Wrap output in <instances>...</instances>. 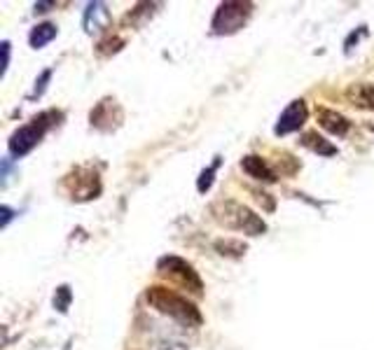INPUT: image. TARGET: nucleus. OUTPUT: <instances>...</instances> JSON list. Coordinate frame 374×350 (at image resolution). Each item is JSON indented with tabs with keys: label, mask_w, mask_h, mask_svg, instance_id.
Listing matches in <instances>:
<instances>
[{
	"label": "nucleus",
	"mask_w": 374,
	"mask_h": 350,
	"mask_svg": "<svg viewBox=\"0 0 374 350\" xmlns=\"http://www.w3.org/2000/svg\"><path fill=\"white\" fill-rule=\"evenodd\" d=\"M58 115L54 112H40L35 115L31 122L24 124V127H19L14 134L10 136V143H7V150H10L12 157H26L28 152H31L35 145H38L42 138H45V134L49 131V127H52V119Z\"/></svg>",
	"instance_id": "3"
},
{
	"label": "nucleus",
	"mask_w": 374,
	"mask_h": 350,
	"mask_svg": "<svg viewBox=\"0 0 374 350\" xmlns=\"http://www.w3.org/2000/svg\"><path fill=\"white\" fill-rule=\"evenodd\" d=\"M49 77H52V70H49V68L42 70V75L35 79V89H33V93H31V98H38V96H42V93H45Z\"/></svg>",
	"instance_id": "17"
},
{
	"label": "nucleus",
	"mask_w": 374,
	"mask_h": 350,
	"mask_svg": "<svg viewBox=\"0 0 374 350\" xmlns=\"http://www.w3.org/2000/svg\"><path fill=\"white\" fill-rule=\"evenodd\" d=\"M0 215H3V220H0V227H7V224H10V220L14 217V210L10 208V206H0Z\"/></svg>",
	"instance_id": "20"
},
{
	"label": "nucleus",
	"mask_w": 374,
	"mask_h": 350,
	"mask_svg": "<svg viewBox=\"0 0 374 350\" xmlns=\"http://www.w3.org/2000/svg\"><path fill=\"white\" fill-rule=\"evenodd\" d=\"M49 7H54V3H35V12L45 14V12H49Z\"/></svg>",
	"instance_id": "22"
},
{
	"label": "nucleus",
	"mask_w": 374,
	"mask_h": 350,
	"mask_svg": "<svg viewBox=\"0 0 374 350\" xmlns=\"http://www.w3.org/2000/svg\"><path fill=\"white\" fill-rule=\"evenodd\" d=\"M370 131H374V124H370Z\"/></svg>",
	"instance_id": "23"
},
{
	"label": "nucleus",
	"mask_w": 374,
	"mask_h": 350,
	"mask_svg": "<svg viewBox=\"0 0 374 350\" xmlns=\"http://www.w3.org/2000/svg\"><path fill=\"white\" fill-rule=\"evenodd\" d=\"M216 250H220V254H234V257H241L246 252V245L241 240H218Z\"/></svg>",
	"instance_id": "16"
},
{
	"label": "nucleus",
	"mask_w": 374,
	"mask_h": 350,
	"mask_svg": "<svg viewBox=\"0 0 374 350\" xmlns=\"http://www.w3.org/2000/svg\"><path fill=\"white\" fill-rule=\"evenodd\" d=\"M54 38H56V26L45 21V24H38L33 28L31 35H28V42H31L33 49H42L45 45H49Z\"/></svg>",
	"instance_id": "13"
},
{
	"label": "nucleus",
	"mask_w": 374,
	"mask_h": 350,
	"mask_svg": "<svg viewBox=\"0 0 374 350\" xmlns=\"http://www.w3.org/2000/svg\"><path fill=\"white\" fill-rule=\"evenodd\" d=\"M68 182H77L75 189H70L73 199L77 201H87V199H96L101 194V182H99V175L96 173H89L85 169H77L73 175L66 178Z\"/></svg>",
	"instance_id": "7"
},
{
	"label": "nucleus",
	"mask_w": 374,
	"mask_h": 350,
	"mask_svg": "<svg viewBox=\"0 0 374 350\" xmlns=\"http://www.w3.org/2000/svg\"><path fill=\"white\" fill-rule=\"evenodd\" d=\"M218 166H220V157H216V162L208 166V169H204L201 175H199V180H197V189H199L201 194H206L211 187H213V178H216V171H218Z\"/></svg>",
	"instance_id": "14"
},
{
	"label": "nucleus",
	"mask_w": 374,
	"mask_h": 350,
	"mask_svg": "<svg viewBox=\"0 0 374 350\" xmlns=\"http://www.w3.org/2000/svg\"><path fill=\"white\" fill-rule=\"evenodd\" d=\"M110 24V10L106 3H87L82 14V26L89 35L101 33Z\"/></svg>",
	"instance_id": "8"
},
{
	"label": "nucleus",
	"mask_w": 374,
	"mask_h": 350,
	"mask_svg": "<svg viewBox=\"0 0 374 350\" xmlns=\"http://www.w3.org/2000/svg\"><path fill=\"white\" fill-rule=\"evenodd\" d=\"M306 117H309V110H306V103L302 98H295L292 103L285 108L278 117L276 127H274V134L276 136H288V134H295L304 127Z\"/></svg>",
	"instance_id": "6"
},
{
	"label": "nucleus",
	"mask_w": 374,
	"mask_h": 350,
	"mask_svg": "<svg viewBox=\"0 0 374 350\" xmlns=\"http://www.w3.org/2000/svg\"><path fill=\"white\" fill-rule=\"evenodd\" d=\"M347 96L354 105L365 108V110H374V84H368V82L354 84L347 91Z\"/></svg>",
	"instance_id": "11"
},
{
	"label": "nucleus",
	"mask_w": 374,
	"mask_h": 350,
	"mask_svg": "<svg viewBox=\"0 0 374 350\" xmlns=\"http://www.w3.org/2000/svg\"><path fill=\"white\" fill-rule=\"evenodd\" d=\"M152 346H155V350H187L185 344H180V341H173V339H159Z\"/></svg>",
	"instance_id": "18"
},
{
	"label": "nucleus",
	"mask_w": 374,
	"mask_h": 350,
	"mask_svg": "<svg viewBox=\"0 0 374 350\" xmlns=\"http://www.w3.org/2000/svg\"><path fill=\"white\" fill-rule=\"evenodd\" d=\"M70 299H73V292L68 285H58L56 292H54V309L58 313H66L68 311V306H70Z\"/></svg>",
	"instance_id": "15"
},
{
	"label": "nucleus",
	"mask_w": 374,
	"mask_h": 350,
	"mask_svg": "<svg viewBox=\"0 0 374 350\" xmlns=\"http://www.w3.org/2000/svg\"><path fill=\"white\" fill-rule=\"evenodd\" d=\"M251 14H253V3L227 0V3H220V7L216 10L211 28H213L216 35H232L248 24Z\"/></svg>",
	"instance_id": "5"
},
{
	"label": "nucleus",
	"mask_w": 374,
	"mask_h": 350,
	"mask_svg": "<svg viewBox=\"0 0 374 350\" xmlns=\"http://www.w3.org/2000/svg\"><path fill=\"white\" fill-rule=\"evenodd\" d=\"M157 271L161 276H166L168 280L178 283L182 290L192 292L194 297L204 294V283H201L199 273L194 271V266L189 264V261L175 257V254H166V257H161L157 261Z\"/></svg>",
	"instance_id": "4"
},
{
	"label": "nucleus",
	"mask_w": 374,
	"mask_h": 350,
	"mask_svg": "<svg viewBox=\"0 0 374 350\" xmlns=\"http://www.w3.org/2000/svg\"><path fill=\"white\" fill-rule=\"evenodd\" d=\"M213 220L218 224H223L227 229L234 231H244L248 236H262L267 231V224L260 215H255L251 208L237 201H218L211 206Z\"/></svg>",
	"instance_id": "2"
},
{
	"label": "nucleus",
	"mask_w": 374,
	"mask_h": 350,
	"mask_svg": "<svg viewBox=\"0 0 374 350\" xmlns=\"http://www.w3.org/2000/svg\"><path fill=\"white\" fill-rule=\"evenodd\" d=\"M241 169H244L251 178H255V180H260V182H276V173H274V169L265 162L262 157H258V155H248V157H244L241 159Z\"/></svg>",
	"instance_id": "10"
},
{
	"label": "nucleus",
	"mask_w": 374,
	"mask_h": 350,
	"mask_svg": "<svg viewBox=\"0 0 374 350\" xmlns=\"http://www.w3.org/2000/svg\"><path fill=\"white\" fill-rule=\"evenodd\" d=\"M316 117H318V124L328 131V134H332V136H337V138H344V136L349 134L351 122H349L342 112L328 110V108H318Z\"/></svg>",
	"instance_id": "9"
},
{
	"label": "nucleus",
	"mask_w": 374,
	"mask_h": 350,
	"mask_svg": "<svg viewBox=\"0 0 374 350\" xmlns=\"http://www.w3.org/2000/svg\"><path fill=\"white\" fill-rule=\"evenodd\" d=\"M145 302H148L157 313L175 320V323H180L182 327H192V330H197V327L204 323L199 309H197L187 297H182L178 292L168 290L164 285L148 287V292H145Z\"/></svg>",
	"instance_id": "1"
},
{
	"label": "nucleus",
	"mask_w": 374,
	"mask_h": 350,
	"mask_svg": "<svg viewBox=\"0 0 374 350\" xmlns=\"http://www.w3.org/2000/svg\"><path fill=\"white\" fill-rule=\"evenodd\" d=\"M363 35H368V28H365V26L358 28V33H351V35H349V40H347V52H351V49H354V47H351L354 42L358 45V40H361Z\"/></svg>",
	"instance_id": "19"
},
{
	"label": "nucleus",
	"mask_w": 374,
	"mask_h": 350,
	"mask_svg": "<svg viewBox=\"0 0 374 350\" xmlns=\"http://www.w3.org/2000/svg\"><path fill=\"white\" fill-rule=\"evenodd\" d=\"M302 145L304 148H309L311 152H316L320 157H335L337 155V148L330 141H325L323 136H318V131H306L302 136Z\"/></svg>",
	"instance_id": "12"
},
{
	"label": "nucleus",
	"mask_w": 374,
	"mask_h": 350,
	"mask_svg": "<svg viewBox=\"0 0 374 350\" xmlns=\"http://www.w3.org/2000/svg\"><path fill=\"white\" fill-rule=\"evenodd\" d=\"M0 49H3V75L7 72V65H10V42H3V45H0Z\"/></svg>",
	"instance_id": "21"
}]
</instances>
